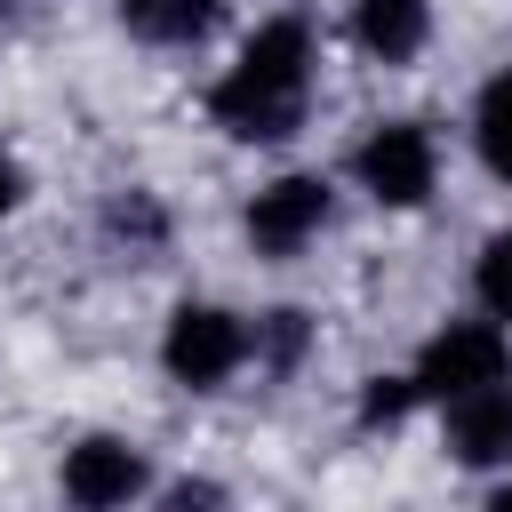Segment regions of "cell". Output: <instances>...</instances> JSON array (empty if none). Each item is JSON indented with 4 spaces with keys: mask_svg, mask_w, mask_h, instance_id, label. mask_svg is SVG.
<instances>
[{
    "mask_svg": "<svg viewBox=\"0 0 512 512\" xmlns=\"http://www.w3.org/2000/svg\"><path fill=\"white\" fill-rule=\"evenodd\" d=\"M416 392H424L416 376H376V384L360 392V424H400V416L416 408Z\"/></svg>",
    "mask_w": 512,
    "mask_h": 512,
    "instance_id": "9a60e30c",
    "label": "cell"
},
{
    "mask_svg": "<svg viewBox=\"0 0 512 512\" xmlns=\"http://www.w3.org/2000/svg\"><path fill=\"white\" fill-rule=\"evenodd\" d=\"M208 112H216V128H232L248 144H280V136H296L304 96L296 88H272V80H248V72H224L208 88Z\"/></svg>",
    "mask_w": 512,
    "mask_h": 512,
    "instance_id": "277c9868",
    "label": "cell"
},
{
    "mask_svg": "<svg viewBox=\"0 0 512 512\" xmlns=\"http://www.w3.org/2000/svg\"><path fill=\"white\" fill-rule=\"evenodd\" d=\"M496 504H504V512H512V480H504V488H496Z\"/></svg>",
    "mask_w": 512,
    "mask_h": 512,
    "instance_id": "e0dca14e",
    "label": "cell"
},
{
    "mask_svg": "<svg viewBox=\"0 0 512 512\" xmlns=\"http://www.w3.org/2000/svg\"><path fill=\"white\" fill-rule=\"evenodd\" d=\"M144 480H152V472H144V456H136L128 440H80V448L64 456V496L88 504V512L144 496Z\"/></svg>",
    "mask_w": 512,
    "mask_h": 512,
    "instance_id": "52a82bcc",
    "label": "cell"
},
{
    "mask_svg": "<svg viewBox=\"0 0 512 512\" xmlns=\"http://www.w3.org/2000/svg\"><path fill=\"white\" fill-rule=\"evenodd\" d=\"M224 0H120V24L152 48H192L200 32H216Z\"/></svg>",
    "mask_w": 512,
    "mask_h": 512,
    "instance_id": "30bf717a",
    "label": "cell"
},
{
    "mask_svg": "<svg viewBox=\"0 0 512 512\" xmlns=\"http://www.w3.org/2000/svg\"><path fill=\"white\" fill-rule=\"evenodd\" d=\"M448 456L472 464V472H488V464L512 456V376L448 400Z\"/></svg>",
    "mask_w": 512,
    "mask_h": 512,
    "instance_id": "8992f818",
    "label": "cell"
},
{
    "mask_svg": "<svg viewBox=\"0 0 512 512\" xmlns=\"http://www.w3.org/2000/svg\"><path fill=\"white\" fill-rule=\"evenodd\" d=\"M320 224H328V184H320V176H280V184H264L256 208H248V240H256L264 256H296Z\"/></svg>",
    "mask_w": 512,
    "mask_h": 512,
    "instance_id": "5b68a950",
    "label": "cell"
},
{
    "mask_svg": "<svg viewBox=\"0 0 512 512\" xmlns=\"http://www.w3.org/2000/svg\"><path fill=\"white\" fill-rule=\"evenodd\" d=\"M304 336H312V320L280 304V312H264V320H256V336H248V352H256L264 368H296V352H304Z\"/></svg>",
    "mask_w": 512,
    "mask_h": 512,
    "instance_id": "7c38bea8",
    "label": "cell"
},
{
    "mask_svg": "<svg viewBox=\"0 0 512 512\" xmlns=\"http://www.w3.org/2000/svg\"><path fill=\"white\" fill-rule=\"evenodd\" d=\"M504 376H512V336L496 320H448L424 344V360H416V384L440 392V400L480 392V384H504Z\"/></svg>",
    "mask_w": 512,
    "mask_h": 512,
    "instance_id": "7a4b0ae2",
    "label": "cell"
},
{
    "mask_svg": "<svg viewBox=\"0 0 512 512\" xmlns=\"http://www.w3.org/2000/svg\"><path fill=\"white\" fill-rule=\"evenodd\" d=\"M472 280H480V304H488L496 320H512V224L480 248V272H472Z\"/></svg>",
    "mask_w": 512,
    "mask_h": 512,
    "instance_id": "4fadbf2b",
    "label": "cell"
},
{
    "mask_svg": "<svg viewBox=\"0 0 512 512\" xmlns=\"http://www.w3.org/2000/svg\"><path fill=\"white\" fill-rule=\"evenodd\" d=\"M160 360H168L176 384L216 392V384L248 360V328H240L224 304H176V312H168V336H160Z\"/></svg>",
    "mask_w": 512,
    "mask_h": 512,
    "instance_id": "6da1fadb",
    "label": "cell"
},
{
    "mask_svg": "<svg viewBox=\"0 0 512 512\" xmlns=\"http://www.w3.org/2000/svg\"><path fill=\"white\" fill-rule=\"evenodd\" d=\"M432 168H440V152H432V136H424L416 120H384V128H368V144L352 152V176H360L384 208H424V200H432Z\"/></svg>",
    "mask_w": 512,
    "mask_h": 512,
    "instance_id": "3957f363",
    "label": "cell"
},
{
    "mask_svg": "<svg viewBox=\"0 0 512 512\" xmlns=\"http://www.w3.org/2000/svg\"><path fill=\"white\" fill-rule=\"evenodd\" d=\"M232 72L272 80V88H296V96H304V80H312V32H304L296 16H272V24L240 48V64H232Z\"/></svg>",
    "mask_w": 512,
    "mask_h": 512,
    "instance_id": "ba28073f",
    "label": "cell"
},
{
    "mask_svg": "<svg viewBox=\"0 0 512 512\" xmlns=\"http://www.w3.org/2000/svg\"><path fill=\"white\" fill-rule=\"evenodd\" d=\"M16 200H24V176H16V160H8V152H0V216H8V208H16Z\"/></svg>",
    "mask_w": 512,
    "mask_h": 512,
    "instance_id": "2e32d148",
    "label": "cell"
},
{
    "mask_svg": "<svg viewBox=\"0 0 512 512\" xmlns=\"http://www.w3.org/2000/svg\"><path fill=\"white\" fill-rule=\"evenodd\" d=\"M104 224H112L120 240H136V248H160V232H168V216H160L144 192H120V200L104 208Z\"/></svg>",
    "mask_w": 512,
    "mask_h": 512,
    "instance_id": "5bb4252c",
    "label": "cell"
},
{
    "mask_svg": "<svg viewBox=\"0 0 512 512\" xmlns=\"http://www.w3.org/2000/svg\"><path fill=\"white\" fill-rule=\"evenodd\" d=\"M352 32H360L368 56L408 64V56L424 48V32H432V8H424V0H352Z\"/></svg>",
    "mask_w": 512,
    "mask_h": 512,
    "instance_id": "9c48e42d",
    "label": "cell"
},
{
    "mask_svg": "<svg viewBox=\"0 0 512 512\" xmlns=\"http://www.w3.org/2000/svg\"><path fill=\"white\" fill-rule=\"evenodd\" d=\"M480 160H488V168L512 184V72H504V80L480 96Z\"/></svg>",
    "mask_w": 512,
    "mask_h": 512,
    "instance_id": "8fae6325",
    "label": "cell"
}]
</instances>
